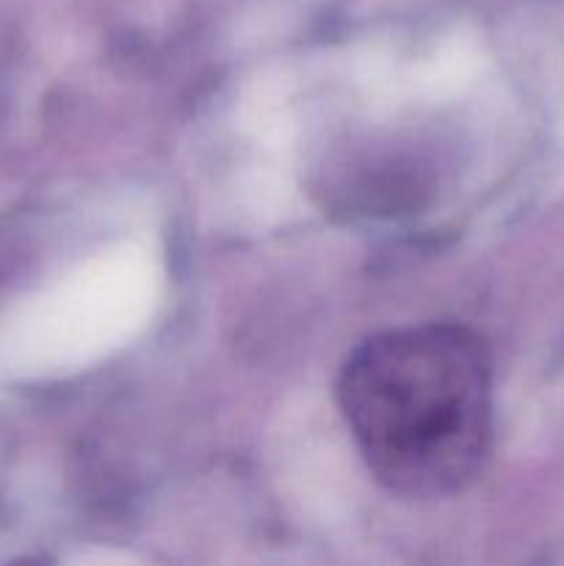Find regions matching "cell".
Here are the masks:
<instances>
[{
    "label": "cell",
    "instance_id": "6da1fadb",
    "mask_svg": "<svg viewBox=\"0 0 564 566\" xmlns=\"http://www.w3.org/2000/svg\"><path fill=\"white\" fill-rule=\"evenodd\" d=\"M343 420L393 495L435 501L473 484L492 448V359L459 324L379 332L337 376Z\"/></svg>",
    "mask_w": 564,
    "mask_h": 566
}]
</instances>
